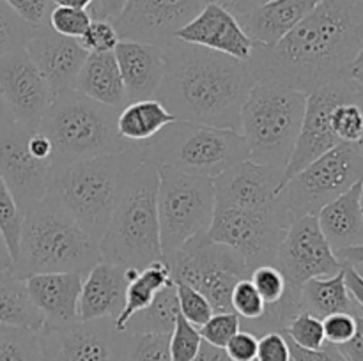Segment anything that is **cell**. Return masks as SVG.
Listing matches in <instances>:
<instances>
[{"mask_svg": "<svg viewBox=\"0 0 363 361\" xmlns=\"http://www.w3.org/2000/svg\"><path fill=\"white\" fill-rule=\"evenodd\" d=\"M142 159V144H135L117 154L73 163L53 173L46 195L89 236L99 241L123 197L131 172Z\"/></svg>", "mask_w": 363, "mask_h": 361, "instance_id": "3957f363", "label": "cell"}, {"mask_svg": "<svg viewBox=\"0 0 363 361\" xmlns=\"http://www.w3.org/2000/svg\"><path fill=\"white\" fill-rule=\"evenodd\" d=\"M298 304L301 311H311L321 319L340 311L353 315L363 311L347 289L344 268L333 276H321L305 282L298 292Z\"/></svg>", "mask_w": 363, "mask_h": 361, "instance_id": "83f0119b", "label": "cell"}, {"mask_svg": "<svg viewBox=\"0 0 363 361\" xmlns=\"http://www.w3.org/2000/svg\"><path fill=\"white\" fill-rule=\"evenodd\" d=\"M255 361H293L286 335L282 331H269L259 336Z\"/></svg>", "mask_w": 363, "mask_h": 361, "instance_id": "bcb514c9", "label": "cell"}, {"mask_svg": "<svg viewBox=\"0 0 363 361\" xmlns=\"http://www.w3.org/2000/svg\"><path fill=\"white\" fill-rule=\"evenodd\" d=\"M92 16L85 9H73V7L55 6L52 7L48 16V25L59 34L67 35V38L80 39L84 32L91 25Z\"/></svg>", "mask_w": 363, "mask_h": 361, "instance_id": "7bdbcfd3", "label": "cell"}, {"mask_svg": "<svg viewBox=\"0 0 363 361\" xmlns=\"http://www.w3.org/2000/svg\"><path fill=\"white\" fill-rule=\"evenodd\" d=\"M80 45L89 53H103L113 52L117 42L121 41L116 27L110 20H92L87 30L84 32L80 39Z\"/></svg>", "mask_w": 363, "mask_h": 361, "instance_id": "f6af8a7d", "label": "cell"}, {"mask_svg": "<svg viewBox=\"0 0 363 361\" xmlns=\"http://www.w3.org/2000/svg\"><path fill=\"white\" fill-rule=\"evenodd\" d=\"M209 2L216 0H128L112 23L121 41L149 42L162 48Z\"/></svg>", "mask_w": 363, "mask_h": 361, "instance_id": "e0dca14e", "label": "cell"}, {"mask_svg": "<svg viewBox=\"0 0 363 361\" xmlns=\"http://www.w3.org/2000/svg\"><path fill=\"white\" fill-rule=\"evenodd\" d=\"M362 212H363V188H362Z\"/></svg>", "mask_w": 363, "mask_h": 361, "instance_id": "03108f58", "label": "cell"}, {"mask_svg": "<svg viewBox=\"0 0 363 361\" xmlns=\"http://www.w3.org/2000/svg\"><path fill=\"white\" fill-rule=\"evenodd\" d=\"M344 275H346V285L350 289L351 296L363 310V275L357 269V265H344Z\"/></svg>", "mask_w": 363, "mask_h": 361, "instance_id": "11a10c76", "label": "cell"}, {"mask_svg": "<svg viewBox=\"0 0 363 361\" xmlns=\"http://www.w3.org/2000/svg\"><path fill=\"white\" fill-rule=\"evenodd\" d=\"M21 225H23V214L18 209L6 180L0 176V232L6 237V243L9 246L11 255H13V260L16 257L18 243H20Z\"/></svg>", "mask_w": 363, "mask_h": 361, "instance_id": "f35d334b", "label": "cell"}, {"mask_svg": "<svg viewBox=\"0 0 363 361\" xmlns=\"http://www.w3.org/2000/svg\"><path fill=\"white\" fill-rule=\"evenodd\" d=\"M74 91L101 105L117 110L124 108L128 105V98L113 52L89 53L77 78Z\"/></svg>", "mask_w": 363, "mask_h": 361, "instance_id": "4316f807", "label": "cell"}, {"mask_svg": "<svg viewBox=\"0 0 363 361\" xmlns=\"http://www.w3.org/2000/svg\"><path fill=\"white\" fill-rule=\"evenodd\" d=\"M360 91L362 87H358L351 78H340L308 92L300 134L296 138L289 163L284 170V184L300 170H303L308 163L340 144L332 126L333 110L340 103L357 101Z\"/></svg>", "mask_w": 363, "mask_h": 361, "instance_id": "5bb4252c", "label": "cell"}, {"mask_svg": "<svg viewBox=\"0 0 363 361\" xmlns=\"http://www.w3.org/2000/svg\"><path fill=\"white\" fill-rule=\"evenodd\" d=\"M248 278L254 283L255 289L259 290V294L264 299V303L268 304V308H277L280 311V301H282V297L289 290V285H287V280L284 276V273L277 265L264 264L252 269ZM280 315H282V311H280Z\"/></svg>", "mask_w": 363, "mask_h": 361, "instance_id": "74e56055", "label": "cell"}, {"mask_svg": "<svg viewBox=\"0 0 363 361\" xmlns=\"http://www.w3.org/2000/svg\"><path fill=\"white\" fill-rule=\"evenodd\" d=\"M43 361H124L128 333L113 319L43 326L38 331Z\"/></svg>", "mask_w": 363, "mask_h": 361, "instance_id": "4fadbf2b", "label": "cell"}, {"mask_svg": "<svg viewBox=\"0 0 363 361\" xmlns=\"http://www.w3.org/2000/svg\"><path fill=\"white\" fill-rule=\"evenodd\" d=\"M174 285H176L177 299H179L181 315H183L188 322H191L194 326L201 328V326L215 314L208 297L202 292H199L197 289H194L191 285H188V283L179 282V280H174Z\"/></svg>", "mask_w": 363, "mask_h": 361, "instance_id": "b9f144b4", "label": "cell"}, {"mask_svg": "<svg viewBox=\"0 0 363 361\" xmlns=\"http://www.w3.org/2000/svg\"><path fill=\"white\" fill-rule=\"evenodd\" d=\"M213 183L216 204L234 205L248 211H262L279 202L284 184V170L245 159L220 173L216 179H213Z\"/></svg>", "mask_w": 363, "mask_h": 361, "instance_id": "d6986e66", "label": "cell"}, {"mask_svg": "<svg viewBox=\"0 0 363 361\" xmlns=\"http://www.w3.org/2000/svg\"><path fill=\"white\" fill-rule=\"evenodd\" d=\"M179 299H177L174 280L156 292L149 306L137 311L124 326V331L135 333H163L170 335L179 317Z\"/></svg>", "mask_w": 363, "mask_h": 361, "instance_id": "1f68e13d", "label": "cell"}, {"mask_svg": "<svg viewBox=\"0 0 363 361\" xmlns=\"http://www.w3.org/2000/svg\"><path fill=\"white\" fill-rule=\"evenodd\" d=\"M170 282H172V273H170L169 264L165 260H156L152 264H149L147 268L140 269L138 275L128 283L124 306L121 310V314L117 315L116 321H113L116 322V328L119 331H124L126 322L137 311L149 306V303L156 296V292Z\"/></svg>", "mask_w": 363, "mask_h": 361, "instance_id": "4dcf8cb0", "label": "cell"}, {"mask_svg": "<svg viewBox=\"0 0 363 361\" xmlns=\"http://www.w3.org/2000/svg\"><path fill=\"white\" fill-rule=\"evenodd\" d=\"M216 2L222 4L223 7H227L236 16H243V14L252 13V11L261 7L262 4L269 2V0H216Z\"/></svg>", "mask_w": 363, "mask_h": 361, "instance_id": "9f6ffc18", "label": "cell"}, {"mask_svg": "<svg viewBox=\"0 0 363 361\" xmlns=\"http://www.w3.org/2000/svg\"><path fill=\"white\" fill-rule=\"evenodd\" d=\"M144 158L190 176L216 179L220 173L248 159L243 134L229 127L191 120H174L142 144Z\"/></svg>", "mask_w": 363, "mask_h": 361, "instance_id": "52a82bcc", "label": "cell"}, {"mask_svg": "<svg viewBox=\"0 0 363 361\" xmlns=\"http://www.w3.org/2000/svg\"><path fill=\"white\" fill-rule=\"evenodd\" d=\"M362 188L363 180H358L315 214L323 234L335 251L363 243Z\"/></svg>", "mask_w": 363, "mask_h": 361, "instance_id": "484cf974", "label": "cell"}, {"mask_svg": "<svg viewBox=\"0 0 363 361\" xmlns=\"http://www.w3.org/2000/svg\"><path fill=\"white\" fill-rule=\"evenodd\" d=\"M128 103L155 98L165 74V55L156 45L119 41L113 48Z\"/></svg>", "mask_w": 363, "mask_h": 361, "instance_id": "cb8c5ba5", "label": "cell"}, {"mask_svg": "<svg viewBox=\"0 0 363 361\" xmlns=\"http://www.w3.org/2000/svg\"><path fill=\"white\" fill-rule=\"evenodd\" d=\"M0 271H6V269H0Z\"/></svg>", "mask_w": 363, "mask_h": 361, "instance_id": "003e7915", "label": "cell"}, {"mask_svg": "<svg viewBox=\"0 0 363 361\" xmlns=\"http://www.w3.org/2000/svg\"><path fill=\"white\" fill-rule=\"evenodd\" d=\"M241 329V321L234 311H215L199 328L204 342L215 347H225L227 342Z\"/></svg>", "mask_w": 363, "mask_h": 361, "instance_id": "ee69618b", "label": "cell"}, {"mask_svg": "<svg viewBox=\"0 0 363 361\" xmlns=\"http://www.w3.org/2000/svg\"><path fill=\"white\" fill-rule=\"evenodd\" d=\"M177 120L156 98L128 103L117 115V131L130 144H144Z\"/></svg>", "mask_w": 363, "mask_h": 361, "instance_id": "f1b7e54d", "label": "cell"}, {"mask_svg": "<svg viewBox=\"0 0 363 361\" xmlns=\"http://www.w3.org/2000/svg\"><path fill=\"white\" fill-rule=\"evenodd\" d=\"M119 112L74 88L57 94L38 127L53 145V173L73 163L117 154L135 145L117 131Z\"/></svg>", "mask_w": 363, "mask_h": 361, "instance_id": "5b68a950", "label": "cell"}, {"mask_svg": "<svg viewBox=\"0 0 363 361\" xmlns=\"http://www.w3.org/2000/svg\"><path fill=\"white\" fill-rule=\"evenodd\" d=\"M202 336L197 326L188 322L179 314L176 326L170 333V356L172 361H194L201 349Z\"/></svg>", "mask_w": 363, "mask_h": 361, "instance_id": "60d3db41", "label": "cell"}, {"mask_svg": "<svg viewBox=\"0 0 363 361\" xmlns=\"http://www.w3.org/2000/svg\"><path fill=\"white\" fill-rule=\"evenodd\" d=\"M35 30L38 27L27 23L4 0H0V57L25 48Z\"/></svg>", "mask_w": 363, "mask_h": 361, "instance_id": "e575fe53", "label": "cell"}, {"mask_svg": "<svg viewBox=\"0 0 363 361\" xmlns=\"http://www.w3.org/2000/svg\"><path fill=\"white\" fill-rule=\"evenodd\" d=\"M176 39L238 60H248L254 50V41L243 30L236 14L218 2L206 4L201 13L177 32Z\"/></svg>", "mask_w": 363, "mask_h": 361, "instance_id": "44dd1931", "label": "cell"}, {"mask_svg": "<svg viewBox=\"0 0 363 361\" xmlns=\"http://www.w3.org/2000/svg\"><path fill=\"white\" fill-rule=\"evenodd\" d=\"M9 120H13V115H11L9 108H7L6 103H4V99H2V96H0V124L9 122Z\"/></svg>", "mask_w": 363, "mask_h": 361, "instance_id": "be15d7a7", "label": "cell"}, {"mask_svg": "<svg viewBox=\"0 0 363 361\" xmlns=\"http://www.w3.org/2000/svg\"><path fill=\"white\" fill-rule=\"evenodd\" d=\"M363 45V0H321L277 45H254L248 59L259 84L305 94L350 78Z\"/></svg>", "mask_w": 363, "mask_h": 361, "instance_id": "6da1fadb", "label": "cell"}, {"mask_svg": "<svg viewBox=\"0 0 363 361\" xmlns=\"http://www.w3.org/2000/svg\"><path fill=\"white\" fill-rule=\"evenodd\" d=\"M28 149H30L32 154L39 159H48L52 161L53 154V145L50 142V138L46 137L41 131H32L30 137H28Z\"/></svg>", "mask_w": 363, "mask_h": 361, "instance_id": "db71d44e", "label": "cell"}, {"mask_svg": "<svg viewBox=\"0 0 363 361\" xmlns=\"http://www.w3.org/2000/svg\"><path fill=\"white\" fill-rule=\"evenodd\" d=\"M358 180H363L360 147L340 142L291 177L282 186V195L294 218L315 216Z\"/></svg>", "mask_w": 363, "mask_h": 361, "instance_id": "7c38bea8", "label": "cell"}, {"mask_svg": "<svg viewBox=\"0 0 363 361\" xmlns=\"http://www.w3.org/2000/svg\"><path fill=\"white\" fill-rule=\"evenodd\" d=\"M101 262L99 241L89 236L57 202L46 195L23 216L13 275L25 280L41 273L87 275Z\"/></svg>", "mask_w": 363, "mask_h": 361, "instance_id": "277c9868", "label": "cell"}, {"mask_svg": "<svg viewBox=\"0 0 363 361\" xmlns=\"http://www.w3.org/2000/svg\"><path fill=\"white\" fill-rule=\"evenodd\" d=\"M96 0H53L55 6H62V7H73V9H85L91 11V7L94 6Z\"/></svg>", "mask_w": 363, "mask_h": 361, "instance_id": "6125c7cd", "label": "cell"}, {"mask_svg": "<svg viewBox=\"0 0 363 361\" xmlns=\"http://www.w3.org/2000/svg\"><path fill=\"white\" fill-rule=\"evenodd\" d=\"M194 361H233V360H230L229 354L225 353L223 347H215L211 345V343L202 340L201 349H199L197 356L194 357Z\"/></svg>", "mask_w": 363, "mask_h": 361, "instance_id": "6f0895ef", "label": "cell"}, {"mask_svg": "<svg viewBox=\"0 0 363 361\" xmlns=\"http://www.w3.org/2000/svg\"><path fill=\"white\" fill-rule=\"evenodd\" d=\"M337 257L344 262V264L351 265H362L363 264V243L354 244V246L340 248L335 251Z\"/></svg>", "mask_w": 363, "mask_h": 361, "instance_id": "680465c9", "label": "cell"}, {"mask_svg": "<svg viewBox=\"0 0 363 361\" xmlns=\"http://www.w3.org/2000/svg\"><path fill=\"white\" fill-rule=\"evenodd\" d=\"M124 361H172L170 335L163 333H128Z\"/></svg>", "mask_w": 363, "mask_h": 361, "instance_id": "d590c367", "label": "cell"}, {"mask_svg": "<svg viewBox=\"0 0 363 361\" xmlns=\"http://www.w3.org/2000/svg\"><path fill=\"white\" fill-rule=\"evenodd\" d=\"M332 126L340 142L358 144L363 137V110L358 101L340 103L333 110Z\"/></svg>", "mask_w": 363, "mask_h": 361, "instance_id": "ab89813d", "label": "cell"}, {"mask_svg": "<svg viewBox=\"0 0 363 361\" xmlns=\"http://www.w3.org/2000/svg\"><path fill=\"white\" fill-rule=\"evenodd\" d=\"M140 269L98 262L82 283L78 315L80 321L92 319H113L121 314L126 299L128 283L138 275Z\"/></svg>", "mask_w": 363, "mask_h": 361, "instance_id": "7402d4cb", "label": "cell"}, {"mask_svg": "<svg viewBox=\"0 0 363 361\" xmlns=\"http://www.w3.org/2000/svg\"><path fill=\"white\" fill-rule=\"evenodd\" d=\"M282 333L287 336V340L303 349L315 350L321 349L326 343L323 319L311 311H300L294 315Z\"/></svg>", "mask_w": 363, "mask_h": 361, "instance_id": "8d00e7d4", "label": "cell"}, {"mask_svg": "<svg viewBox=\"0 0 363 361\" xmlns=\"http://www.w3.org/2000/svg\"><path fill=\"white\" fill-rule=\"evenodd\" d=\"M335 347L346 361H363V311L357 315V329L353 336Z\"/></svg>", "mask_w": 363, "mask_h": 361, "instance_id": "816d5d0a", "label": "cell"}, {"mask_svg": "<svg viewBox=\"0 0 363 361\" xmlns=\"http://www.w3.org/2000/svg\"><path fill=\"white\" fill-rule=\"evenodd\" d=\"M156 168L160 241L163 258H169L188 241L209 230L215 212V183L167 165H156Z\"/></svg>", "mask_w": 363, "mask_h": 361, "instance_id": "9c48e42d", "label": "cell"}, {"mask_svg": "<svg viewBox=\"0 0 363 361\" xmlns=\"http://www.w3.org/2000/svg\"><path fill=\"white\" fill-rule=\"evenodd\" d=\"M273 265L284 273L289 289L300 292V287L308 280L342 271L344 262L323 234L318 216L307 214L291 223Z\"/></svg>", "mask_w": 363, "mask_h": 361, "instance_id": "9a60e30c", "label": "cell"}, {"mask_svg": "<svg viewBox=\"0 0 363 361\" xmlns=\"http://www.w3.org/2000/svg\"><path fill=\"white\" fill-rule=\"evenodd\" d=\"M165 262L172 280L188 283L204 294L213 311H233L230 294L234 285L250 276L245 258L227 244L213 241L208 232L188 241Z\"/></svg>", "mask_w": 363, "mask_h": 361, "instance_id": "8fae6325", "label": "cell"}, {"mask_svg": "<svg viewBox=\"0 0 363 361\" xmlns=\"http://www.w3.org/2000/svg\"><path fill=\"white\" fill-rule=\"evenodd\" d=\"M294 219L282 191L279 202L262 211H248L215 202L208 236L236 250L252 273L257 265L275 262L277 250Z\"/></svg>", "mask_w": 363, "mask_h": 361, "instance_id": "30bf717a", "label": "cell"}, {"mask_svg": "<svg viewBox=\"0 0 363 361\" xmlns=\"http://www.w3.org/2000/svg\"><path fill=\"white\" fill-rule=\"evenodd\" d=\"M128 0H96L94 6L91 7L92 20H116L124 9Z\"/></svg>", "mask_w": 363, "mask_h": 361, "instance_id": "f5cc1de1", "label": "cell"}, {"mask_svg": "<svg viewBox=\"0 0 363 361\" xmlns=\"http://www.w3.org/2000/svg\"><path fill=\"white\" fill-rule=\"evenodd\" d=\"M43 324V315L32 303L25 280L13 271H0V326L39 331Z\"/></svg>", "mask_w": 363, "mask_h": 361, "instance_id": "f546056e", "label": "cell"}, {"mask_svg": "<svg viewBox=\"0 0 363 361\" xmlns=\"http://www.w3.org/2000/svg\"><path fill=\"white\" fill-rule=\"evenodd\" d=\"M321 0H269L252 13L238 16L254 45L273 46L289 34Z\"/></svg>", "mask_w": 363, "mask_h": 361, "instance_id": "d4e9b609", "label": "cell"}, {"mask_svg": "<svg viewBox=\"0 0 363 361\" xmlns=\"http://www.w3.org/2000/svg\"><path fill=\"white\" fill-rule=\"evenodd\" d=\"M156 195L158 168L144 158L131 172L123 197L99 239L101 260L135 269L165 260L160 241Z\"/></svg>", "mask_w": 363, "mask_h": 361, "instance_id": "8992f818", "label": "cell"}, {"mask_svg": "<svg viewBox=\"0 0 363 361\" xmlns=\"http://www.w3.org/2000/svg\"><path fill=\"white\" fill-rule=\"evenodd\" d=\"M4 2L32 27L48 23L50 11L53 7V0H4Z\"/></svg>", "mask_w": 363, "mask_h": 361, "instance_id": "c3c4849f", "label": "cell"}, {"mask_svg": "<svg viewBox=\"0 0 363 361\" xmlns=\"http://www.w3.org/2000/svg\"><path fill=\"white\" fill-rule=\"evenodd\" d=\"M165 74L155 98L177 120L240 131L241 108L255 85L248 60L172 39L162 46Z\"/></svg>", "mask_w": 363, "mask_h": 361, "instance_id": "7a4b0ae2", "label": "cell"}, {"mask_svg": "<svg viewBox=\"0 0 363 361\" xmlns=\"http://www.w3.org/2000/svg\"><path fill=\"white\" fill-rule=\"evenodd\" d=\"M230 304H233L234 314H238L240 317L241 329L245 331H250L255 324H259L268 310V304L264 303L250 278L240 280L234 285L233 294H230Z\"/></svg>", "mask_w": 363, "mask_h": 361, "instance_id": "836d02e7", "label": "cell"}, {"mask_svg": "<svg viewBox=\"0 0 363 361\" xmlns=\"http://www.w3.org/2000/svg\"><path fill=\"white\" fill-rule=\"evenodd\" d=\"M30 133L14 120L0 124V176L23 216L46 197L53 176L52 161L35 158L28 149Z\"/></svg>", "mask_w": 363, "mask_h": 361, "instance_id": "2e32d148", "label": "cell"}, {"mask_svg": "<svg viewBox=\"0 0 363 361\" xmlns=\"http://www.w3.org/2000/svg\"><path fill=\"white\" fill-rule=\"evenodd\" d=\"M0 361H43L38 331L0 326Z\"/></svg>", "mask_w": 363, "mask_h": 361, "instance_id": "d6a6232c", "label": "cell"}, {"mask_svg": "<svg viewBox=\"0 0 363 361\" xmlns=\"http://www.w3.org/2000/svg\"><path fill=\"white\" fill-rule=\"evenodd\" d=\"M350 78L358 85V87L363 88V45H362L360 52H358L357 59H354L353 64H351Z\"/></svg>", "mask_w": 363, "mask_h": 361, "instance_id": "91938a15", "label": "cell"}, {"mask_svg": "<svg viewBox=\"0 0 363 361\" xmlns=\"http://www.w3.org/2000/svg\"><path fill=\"white\" fill-rule=\"evenodd\" d=\"M0 96L14 122L38 131L53 92L25 48L0 57Z\"/></svg>", "mask_w": 363, "mask_h": 361, "instance_id": "ac0fdd59", "label": "cell"}, {"mask_svg": "<svg viewBox=\"0 0 363 361\" xmlns=\"http://www.w3.org/2000/svg\"><path fill=\"white\" fill-rule=\"evenodd\" d=\"M25 50L48 81L53 98L60 92L73 91L89 57V52L78 39L59 34L48 23L38 27Z\"/></svg>", "mask_w": 363, "mask_h": 361, "instance_id": "ffe728a7", "label": "cell"}, {"mask_svg": "<svg viewBox=\"0 0 363 361\" xmlns=\"http://www.w3.org/2000/svg\"><path fill=\"white\" fill-rule=\"evenodd\" d=\"M305 105V92L255 81L245 99L240 120L248 159L286 170L303 122Z\"/></svg>", "mask_w": 363, "mask_h": 361, "instance_id": "ba28073f", "label": "cell"}, {"mask_svg": "<svg viewBox=\"0 0 363 361\" xmlns=\"http://www.w3.org/2000/svg\"><path fill=\"white\" fill-rule=\"evenodd\" d=\"M13 255H11L9 246L6 243V237L0 232V269H6V271H11L13 269Z\"/></svg>", "mask_w": 363, "mask_h": 361, "instance_id": "94428289", "label": "cell"}, {"mask_svg": "<svg viewBox=\"0 0 363 361\" xmlns=\"http://www.w3.org/2000/svg\"><path fill=\"white\" fill-rule=\"evenodd\" d=\"M323 328H325L326 342L340 345L353 336L357 329V315L344 314V311L332 314L323 319Z\"/></svg>", "mask_w": 363, "mask_h": 361, "instance_id": "7dc6e473", "label": "cell"}, {"mask_svg": "<svg viewBox=\"0 0 363 361\" xmlns=\"http://www.w3.org/2000/svg\"><path fill=\"white\" fill-rule=\"evenodd\" d=\"M357 101H358V105H360V106H362V110H363V88L360 91V94H358V99H357ZM358 147H360L362 158H363V137H362V140L358 142Z\"/></svg>", "mask_w": 363, "mask_h": 361, "instance_id": "e7e4bbea", "label": "cell"}, {"mask_svg": "<svg viewBox=\"0 0 363 361\" xmlns=\"http://www.w3.org/2000/svg\"><path fill=\"white\" fill-rule=\"evenodd\" d=\"M82 273H41L25 278L28 296L43 315V326H66L80 321Z\"/></svg>", "mask_w": 363, "mask_h": 361, "instance_id": "603a6c76", "label": "cell"}, {"mask_svg": "<svg viewBox=\"0 0 363 361\" xmlns=\"http://www.w3.org/2000/svg\"><path fill=\"white\" fill-rule=\"evenodd\" d=\"M257 343L259 336H255L250 331H245V329H240L227 342L223 349H225V353L229 354L233 361H255V357H257Z\"/></svg>", "mask_w": 363, "mask_h": 361, "instance_id": "681fc988", "label": "cell"}, {"mask_svg": "<svg viewBox=\"0 0 363 361\" xmlns=\"http://www.w3.org/2000/svg\"><path fill=\"white\" fill-rule=\"evenodd\" d=\"M287 342H289L291 360L293 361H346L333 343L326 342L321 349L311 350L303 349V347H298L296 343H293L291 340H287Z\"/></svg>", "mask_w": 363, "mask_h": 361, "instance_id": "f907efd6", "label": "cell"}]
</instances>
